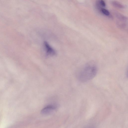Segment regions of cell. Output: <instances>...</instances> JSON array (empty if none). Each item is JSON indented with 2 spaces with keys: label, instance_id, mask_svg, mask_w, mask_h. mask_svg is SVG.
<instances>
[{
  "label": "cell",
  "instance_id": "6da1fadb",
  "mask_svg": "<svg viewBox=\"0 0 128 128\" xmlns=\"http://www.w3.org/2000/svg\"><path fill=\"white\" fill-rule=\"evenodd\" d=\"M98 71L97 65L94 62L86 63L81 69L77 74V78L82 82H87L94 78Z\"/></svg>",
  "mask_w": 128,
  "mask_h": 128
},
{
  "label": "cell",
  "instance_id": "7a4b0ae2",
  "mask_svg": "<svg viewBox=\"0 0 128 128\" xmlns=\"http://www.w3.org/2000/svg\"><path fill=\"white\" fill-rule=\"evenodd\" d=\"M57 107L54 105H48L43 108L41 111V114L43 115H48L54 112Z\"/></svg>",
  "mask_w": 128,
  "mask_h": 128
},
{
  "label": "cell",
  "instance_id": "3957f363",
  "mask_svg": "<svg viewBox=\"0 0 128 128\" xmlns=\"http://www.w3.org/2000/svg\"><path fill=\"white\" fill-rule=\"evenodd\" d=\"M44 46L46 54L48 56H52L55 55L54 50L46 42H44Z\"/></svg>",
  "mask_w": 128,
  "mask_h": 128
},
{
  "label": "cell",
  "instance_id": "277c9868",
  "mask_svg": "<svg viewBox=\"0 0 128 128\" xmlns=\"http://www.w3.org/2000/svg\"><path fill=\"white\" fill-rule=\"evenodd\" d=\"M115 14L116 17L121 20L125 21L127 20L126 17L118 12H116Z\"/></svg>",
  "mask_w": 128,
  "mask_h": 128
},
{
  "label": "cell",
  "instance_id": "5b68a950",
  "mask_svg": "<svg viewBox=\"0 0 128 128\" xmlns=\"http://www.w3.org/2000/svg\"><path fill=\"white\" fill-rule=\"evenodd\" d=\"M112 3V5L116 7L120 8H123L124 7L123 5L116 1H113Z\"/></svg>",
  "mask_w": 128,
  "mask_h": 128
},
{
  "label": "cell",
  "instance_id": "8992f818",
  "mask_svg": "<svg viewBox=\"0 0 128 128\" xmlns=\"http://www.w3.org/2000/svg\"><path fill=\"white\" fill-rule=\"evenodd\" d=\"M100 10L103 14L106 15L108 16L110 14L109 12L106 9L102 8Z\"/></svg>",
  "mask_w": 128,
  "mask_h": 128
},
{
  "label": "cell",
  "instance_id": "52a82bcc",
  "mask_svg": "<svg viewBox=\"0 0 128 128\" xmlns=\"http://www.w3.org/2000/svg\"><path fill=\"white\" fill-rule=\"evenodd\" d=\"M99 2L101 6H105L106 4L104 0H100L99 1Z\"/></svg>",
  "mask_w": 128,
  "mask_h": 128
}]
</instances>
